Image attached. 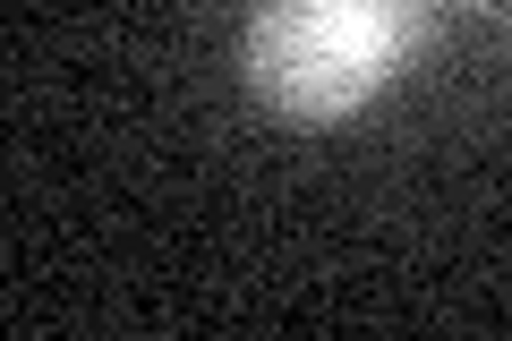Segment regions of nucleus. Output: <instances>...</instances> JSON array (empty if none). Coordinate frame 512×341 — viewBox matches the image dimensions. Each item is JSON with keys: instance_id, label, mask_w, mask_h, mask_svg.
Masks as SVG:
<instances>
[{"instance_id": "obj_1", "label": "nucleus", "mask_w": 512, "mask_h": 341, "mask_svg": "<svg viewBox=\"0 0 512 341\" xmlns=\"http://www.w3.org/2000/svg\"><path fill=\"white\" fill-rule=\"evenodd\" d=\"M427 43V0H256L239 77L274 120L333 128L367 111Z\"/></svg>"}, {"instance_id": "obj_2", "label": "nucleus", "mask_w": 512, "mask_h": 341, "mask_svg": "<svg viewBox=\"0 0 512 341\" xmlns=\"http://www.w3.org/2000/svg\"><path fill=\"white\" fill-rule=\"evenodd\" d=\"M427 9H436V0H427ZM444 9H470V0H444Z\"/></svg>"}]
</instances>
